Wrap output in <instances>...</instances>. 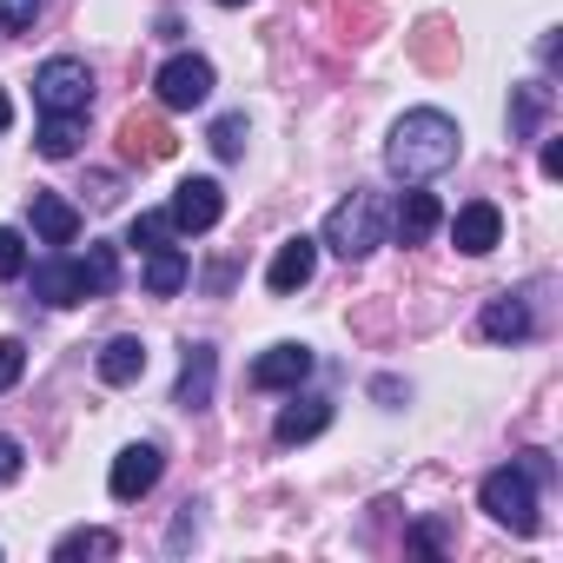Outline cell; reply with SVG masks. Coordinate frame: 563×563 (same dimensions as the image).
<instances>
[{
    "instance_id": "6da1fadb",
    "label": "cell",
    "mask_w": 563,
    "mask_h": 563,
    "mask_svg": "<svg viewBox=\"0 0 563 563\" xmlns=\"http://www.w3.org/2000/svg\"><path fill=\"white\" fill-rule=\"evenodd\" d=\"M457 146H464V133H457L451 113L411 107V113L391 126V140H385V166H391V179L424 186V179H438L444 166H457Z\"/></svg>"
},
{
    "instance_id": "7a4b0ae2",
    "label": "cell",
    "mask_w": 563,
    "mask_h": 563,
    "mask_svg": "<svg viewBox=\"0 0 563 563\" xmlns=\"http://www.w3.org/2000/svg\"><path fill=\"white\" fill-rule=\"evenodd\" d=\"M385 232H391L385 199H378V192H352V199H339V206H332V219H325V239H319V245H332L339 258H372V252L385 245Z\"/></svg>"
},
{
    "instance_id": "3957f363",
    "label": "cell",
    "mask_w": 563,
    "mask_h": 563,
    "mask_svg": "<svg viewBox=\"0 0 563 563\" xmlns=\"http://www.w3.org/2000/svg\"><path fill=\"white\" fill-rule=\"evenodd\" d=\"M477 504L504 523V530H517V537H537V484L523 477V464H497L484 484H477Z\"/></svg>"
},
{
    "instance_id": "277c9868",
    "label": "cell",
    "mask_w": 563,
    "mask_h": 563,
    "mask_svg": "<svg viewBox=\"0 0 563 563\" xmlns=\"http://www.w3.org/2000/svg\"><path fill=\"white\" fill-rule=\"evenodd\" d=\"M34 107H41V113H80V120H87V107H93V74H87V60L54 54V60L34 74Z\"/></svg>"
},
{
    "instance_id": "5b68a950",
    "label": "cell",
    "mask_w": 563,
    "mask_h": 563,
    "mask_svg": "<svg viewBox=\"0 0 563 563\" xmlns=\"http://www.w3.org/2000/svg\"><path fill=\"white\" fill-rule=\"evenodd\" d=\"M153 100H159L166 113H192V107H206V100H212V60H199V54H173V60L153 74Z\"/></svg>"
},
{
    "instance_id": "8992f818",
    "label": "cell",
    "mask_w": 563,
    "mask_h": 563,
    "mask_svg": "<svg viewBox=\"0 0 563 563\" xmlns=\"http://www.w3.org/2000/svg\"><path fill=\"white\" fill-rule=\"evenodd\" d=\"M166 212H173V232H212L225 212V192H219V179H179Z\"/></svg>"
},
{
    "instance_id": "52a82bcc",
    "label": "cell",
    "mask_w": 563,
    "mask_h": 563,
    "mask_svg": "<svg viewBox=\"0 0 563 563\" xmlns=\"http://www.w3.org/2000/svg\"><path fill=\"white\" fill-rule=\"evenodd\" d=\"M159 471H166L159 444H126V451L113 457V471H107V490H113L120 504H140V497L159 484Z\"/></svg>"
},
{
    "instance_id": "ba28073f",
    "label": "cell",
    "mask_w": 563,
    "mask_h": 563,
    "mask_svg": "<svg viewBox=\"0 0 563 563\" xmlns=\"http://www.w3.org/2000/svg\"><path fill=\"white\" fill-rule=\"evenodd\" d=\"M312 272H319V239H286L272 252V265H265V286L278 292V299H292V292H306L312 286Z\"/></svg>"
},
{
    "instance_id": "9c48e42d",
    "label": "cell",
    "mask_w": 563,
    "mask_h": 563,
    "mask_svg": "<svg viewBox=\"0 0 563 563\" xmlns=\"http://www.w3.org/2000/svg\"><path fill=\"white\" fill-rule=\"evenodd\" d=\"M312 345H272V352H258L252 358V385L258 391H299L306 378H312Z\"/></svg>"
},
{
    "instance_id": "30bf717a",
    "label": "cell",
    "mask_w": 563,
    "mask_h": 563,
    "mask_svg": "<svg viewBox=\"0 0 563 563\" xmlns=\"http://www.w3.org/2000/svg\"><path fill=\"white\" fill-rule=\"evenodd\" d=\"M212 385H219V352H212V345H186V358H179V385H173V405L206 411V405H212Z\"/></svg>"
},
{
    "instance_id": "8fae6325",
    "label": "cell",
    "mask_w": 563,
    "mask_h": 563,
    "mask_svg": "<svg viewBox=\"0 0 563 563\" xmlns=\"http://www.w3.org/2000/svg\"><path fill=\"white\" fill-rule=\"evenodd\" d=\"M438 225H444V206H438V192H424V186H405V199H398V212H391V232H398V245H424Z\"/></svg>"
},
{
    "instance_id": "7c38bea8",
    "label": "cell",
    "mask_w": 563,
    "mask_h": 563,
    "mask_svg": "<svg viewBox=\"0 0 563 563\" xmlns=\"http://www.w3.org/2000/svg\"><path fill=\"white\" fill-rule=\"evenodd\" d=\"M451 239H457V252L484 258V252L504 239V219H497V206H490V199H471V206H457V219H451Z\"/></svg>"
},
{
    "instance_id": "4fadbf2b",
    "label": "cell",
    "mask_w": 563,
    "mask_h": 563,
    "mask_svg": "<svg viewBox=\"0 0 563 563\" xmlns=\"http://www.w3.org/2000/svg\"><path fill=\"white\" fill-rule=\"evenodd\" d=\"M325 424H332V398H299V391H292V405L272 418V438H278V444H312Z\"/></svg>"
},
{
    "instance_id": "5bb4252c",
    "label": "cell",
    "mask_w": 563,
    "mask_h": 563,
    "mask_svg": "<svg viewBox=\"0 0 563 563\" xmlns=\"http://www.w3.org/2000/svg\"><path fill=\"white\" fill-rule=\"evenodd\" d=\"M34 299H41V306H87L80 258H47V265H34Z\"/></svg>"
},
{
    "instance_id": "9a60e30c",
    "label": "cell",
    "mask_w": 563,
    "mask_h": 563,
    "mask_svg": "<svg viewBox=\"0 0 563 563\" xmlns=\"http://www.w3.org/2000/svg\"><path fill=\"white\" fill-rule=\"evenodd\" d=\"M27 219H34V232H41L47 245H74V239H80V212H74L60 192H27Z\"/></svg>"
},
{
    "instance_id": "2e32d148",
    "label": "cell",
    "mask_w": 563,
    "mask_h": 563,
    "mask_svg": "<svg viewBox=\"0 0 563 563\" xmlns=\"http://www.w3.org/2000/svg\"><path fill=\"white\" fill-rule=\"evenodd\" d=\"M477 325H484V339H490V345H517V339H530V332H537V319H530V306H523L517 292H497V299L484 306V319H477Z\"/></svg>"
},
{
    "instance_id": "e0dca14e",
    "label": "cell",
    "mask_w": 563,
    "mask_h": 563,
    "mask_svg": "<svg viewBox=\"0 0 563 563\" xmlns=\"http://www.w3.org/2000/svg\"><path fill=\"white\" fill-rule=\"evenodd\" d=\"M192 278V258L179 252V245H159V252H146V292L153 299H173L179 286Z\"/></svg>"
},
{
    "instance_id": "ac0fdd59",
    "label": "cell",
    "mask_w": 563,
    "mask_h": 563,
    "mask_svg": "<svg viewBox=\"0 0 563 563\" xmlns=\"http://www.w3.org/2000/svg\"><path fill=\"white\" fill-rule=\"evenodd\" d=\"M140 372H146V345H140L133 332L107 339V352H100V385H133Z\"/></svg>"
},
{
    "instance_id": "d6986e66",
    "label": "cell",
    "mask_w": 563,
    "mask_h": 563,
    "mask_svg": "<svg viewBox=\"0 0 563 563\" xmlns=\"http://www.w3.org/2000/svg\"><path fill=\"white\" fill-rule=\"evenodd\" d=\"M543 113H550V87H543V80L517 87V93H510V140H530V133L543 126Z\"/></svg>"
},
{
    "instance_id": "ffe728a7",
    "label": "cell",
    "mask_w": 563,
    "mask_h": 563,
    "mask_svg": "<svg viewBox=\"0 0 563 563\" xmlns=\"http://www.w3.org/2000/svg\"><path fill=\"white\" fill-rule=\"evenodd\" d=\"M34 146H41V159H74L80 153V113H47Z\"/></svg>"
},
{
    "instance_id": "44dd1931",
    "label": "cell",
    "mask_w": 563,
    "mask_h": 563,
    "mask_svg": "<svg viewBox=\"0 0 563 563\" xmlns=\"http://www.w3.org/2000/svg\"><path fill=\"white\" fill-rule=\"evenodd\" d=\"M120 146H126V159H166V153H173V133H166L159 120H140V113H133V120L120 126Z\"/></svg>"
},
{
    "instance_id": "7402d4cb",
    "label": "cell",
    "mask_w": 563,
    "mask_h": 563,
    "mask_svg": "<svg viewBox=\"0 0 563 563\" xmlns=\"http://www.w3.org/2000/svg\"><path fill=\"white\" fill-rule=\"evenodd\" d=\"M80 278H87V299H107V292L120 286V252H113V245H87Z\"/></svg>"
},
{
    "instance_id": "603a6c76",
    "label": "cell",
    "mask_w": 563,
    "mask_h": 563,
    "mask_svg": "<svg viewBox=\"0 0 563 563\" xmlns=\"http://www.w3.org/2000/svg\"><path fill=\"white\" fill-rule=\"evenodd\" d=\"M120 550V537L113 530H67L60 543H54V563H80V556H113Z\"/></svg>"
},
{
    "instance_id": "cb8c5ba5",
    "label": "cell",
    "mask_w": 563,
    "mask_h": 563,
    "mask_svg": "<svg viewBox=\"0 0 563 563\" xmlns=\"http://www.w3.org/2000/svg\"><path fill=\"white\" fill-rule=\"evenodd\" d=\"M126 245H140V252H159V245H173V212H140V219L126 225Z\"/></svg>"
},
{
    "instance_id": "d4e9b609",
    "label": "cell",
    "mask_w": 563,
    "mask_h": 563,
    "mask_svg": "<svg viewBox=\"0 0 563 563\" xmlns=\"http://www.w3.org/2000/svg\"><path fill=\"white\" fill-rule=\"evenodd\" d=\"M206 146H212L219 159H239V153H245V113H219L212 133H206Z\"/></svg>"
},
{
    "instance_id": "484cf974",
    "label": "cell",
    "mask_w": 563,
    "mask_h": 563,
    "mask_svg": "<svg viewBox=\"0 0 563 563\" xmlns=\"http://www.w3.org/2000/svg\"><path fill=\"white\" fill-rule=\"evenodd\" d=\"M27 272V239L14 225H0V278H21Z\"/></svg>"
},
{
    "instance_id": "4316f807",
    "label": "cell",
    "mask_w": 563,
    "mask_h": 563,
    "mask_svg": "<svg viewBox=\"0 0 563 563\" xmlns=\"http://www.w3.org/2000/svg\"><path fill=\"white\" fill-rule=\"evenodd\" d=\"M41 21V0H0V34H27Z\"/></svg>"
},
{
    "instance_id": "83f0119b",
    "label": "cell",
    "mask_w": 563,
    "mask_h": 563,
    "mask_svg": "<svg viewBox=\"0 0 563 563\" xmlns=\"http://www.w3.org/2000/svg\"><path fill=\"white\" fill-rule=\"evenodd\" d=\"M21 372H27V345L21 339H0V391H14Z\"/></svg>"
},
{
    "instance_id": "f1b7e54d",
    "label": "cell",
    "mask_w": 563,
    "mask_h": 563,
    "mask_svg": "<svg viewBox=\"0 0 563 563\" xmlns=\"http://www.w3.org/2000/svg\"><path fill=\"white\" fill-rule=\"evenodd\" d=\"M21 464H27L21 438H0V484H14V477H21Z\"/></svg>"
},
{
    "instance_id": "f546056e",
    "label": "cell",
    "mask_w": 563,
    "mask_h": 563,
    "mask_svg": "<svg viewBox=\"0 0 563 563\" xmlns=\"http://www.w3.org/2000/svg\"><path fill=\"white\" fill-rule=\"evenodd\" d=\"M517 464H523V477H530V484H550V451H523Z\"/></svg>"
},
{
    "instance_id": "4dcf8cb0",
    "label": "cell",
    "mask_w": 563,
    "mask_h": 563,
    "mask_svg": "<svg viewBox=\"0 0 563 563\" xmlns=\"http://www.w3.org/2000/svg\"><path fill=\"white\" fill-rule=\"evenodd\" d=\"M411 543H418V550H431V556H438V550H444V523H418V530H411Z\"/></svg>"
},
{
    "instance_id": "1f68e13d",
    "label": "cell",
    "mask_w": 563,
    "mask_h": 563,
    "mask_svg": "<svg viewBox=\"0 0 563 563\" xmlns=\"http://www.w3.org/2000/svg\"><path fill=\"white\" fill-rule=\"evenodd\" d=\"M8 126H14V100H8V93H0V133H8Z\"/></svg>"
},
{
    "instance_id": "d6a6232c",
    "label": "cell",
    "mask_w": 563,
    "mask_h": 563,
    "mask_svg": "<svg viewBox=\"0 0 563 563\" xmlns=\"http://www.w3.org/2000/svg\"><path fill=\"white\" fill-rule=\"evenodd\" d=\"M219 8H245V0H219Z\"/></svg>"
}]
</instances>
